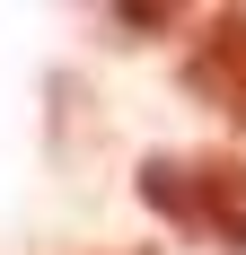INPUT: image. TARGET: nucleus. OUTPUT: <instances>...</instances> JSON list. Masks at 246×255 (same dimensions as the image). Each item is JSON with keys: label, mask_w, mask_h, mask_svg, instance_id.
I'll use <instances>...</instances> for the list:
<instances>
[{"label": "nucleus", "mask_w": 246, "mask_h": 255, "mask_svg": "<svg viewBox=\"0 0 246 255\" xmlns=\"http://www.w3.org/2000/svg\"><path fill=\"white\" fill-rule=\"evenodd\" d=\"M194 185H202V238H220L229 255H246V158L238 150L194 158Z\"/></svg>", "instance_id": "nucleus-2"}, {"label": "nucleus", "mask_w": 246, "mask_h": 255, "mask_svg": "<svg viewBox=\"0 0 246 255\" xmlns=\"http://www.w3.org/2000/svg\"><path fill=\"white\" fill-rule=\"evenodd\" d=\"M141 203L167 220V229L202 238V185H194V158H167V150H149L141 158Z\"/></svg>", "instance_id": "nucleus-3"}, {"label": "nucleus", "mask_w": 246, "mask_h": 255, "mask_svg": "<svg viewBox=\"0 0 246 255\" xmlns=\"http://www.w3.org/2000/svg\"><path fill=\"white\" fill-rule=\"evenodd\" d=\"M185 97L246 124V9H220V18H202L194 53H185Z\"/></svg>", "instance_id": "nucleus-1"}]
</instances>
